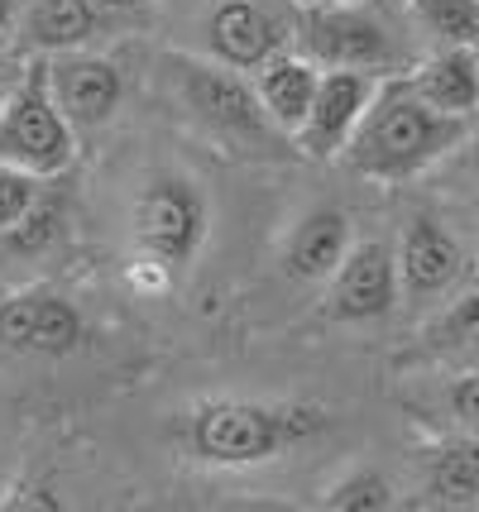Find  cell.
Listing matches in <instances>:
<instances>
[{"instance_id": "obj_1", "label": "cell", "mask_w": 479, "mask_h": 512, "mask_svg": "<svg viewBox=\"0 0 479 512\" xmlns=\"http://www.w3.org/2000/svg\"><path fill=\"white\" fill-rule=\"evenodd\" d=\"M470 120L432 111L417 91L403 82H379L369 111L360 115L355 134L345 139L341 158L350 163V173L374 182H403L417 178L422 168H432L436 158H446L465 139Z\"/></svg>"}, {"instance_id": "obj_2", "label": "cell", "mask_w": 479, "mask_h": 512, "mask_svg": "<svg viewBox=\"0 0 479 512\" xmlns=\"http://www.w3.org/2000/svg\"><path fill=\"white\" fill-rule=\"evenodd\" d=\"M326 431L321 407L302 402H254V398H206L178 422V441L197 465L250 469L269 465L293 446Z\"/></svg>"}, {"instance_id": "obj_3", "label": "cell", "mask_w": 479, "mask_h": 512, "mask_svg": "<svg viewBox=\"0 0 479 512\" xmlns=\"http://www.w3.org/2000/svg\"><path fill=\"white\" fill-rule=\"evenodd\" d=\"M77 154V130L68 125V115L53 106L48 91V63H29L15 77V87L5 96L0 111V158L15 163L34 178H58Z\"/></svg>"}, {"instance_id": "obj_4", "label": "cell", "mask_w": 479, "mask_h": 512, "mask_svg": "<svg viewBox=\"0 0 479 512\" xmlns=\"http://www.w3.org/2000/svg\"><path fill=\"white\" fill-rule=\"evenodd\" d=\"M163 67H168V82H173L178 106L202 130L221 134L230 144H259V139L274 134L269 115L259 111L254 82H245L235 67L216 63V58H192V53H168Z\"/></svg>"}, {"instance_id": "obj_5", "label": "cell", "mask_w": 479, "mask_h": 512, "mask_svg": "<svg viewBox=\"0 0 479 512\" xmlns=\"http://www.w3.org/2000/svg\"><path fill=\"white\" fill-rule=\"evenodd\" d=\"M206 225H211V206H206L202 187L178 173L154 178L135 197V245L168 273L187 268L202 254Z\"/></svg>"}, {"instance_id": "obj_6", "label": "cell", "mask_w": 479, "mask_h": 512, "mask_svg": "<svg viewBox=\"0 0 479 512\" xmlns=\"http://www.w3.org/2000/svg\"><path fill=\"white\" fill-rule=\"evenodd\" d=\"M293 44L317 67H365V72L393 67L388 24L374 10H365V0L302 5V15L293 24Z\"/></svg>"}, {"instance_id": "obj_7", "label": "cell", "mask_w": 479, "mask_h": 512, "mask_svg": "<svg viewBox=\"0 0 479 512\" xmlns=\"http://www.w3.org/2000/svg\"><path fill=\"white\" fill-rule=\"evenodd\" d=\"M374 91H379V72H365V67H321L312 111L297 125L293 144L307 158H336L345 149V139L355 134L360 115L369 111Z\"/></svg>"}, {"instance_id": "obj_8", "label": "cell", "mask_w": 479, "mask_h": 512, "mask_svg": "<svg viewBox=\"0 0 479 512\" xmlns=\"http://www.w3.org/2000/svg\"><path fill=\"white\" fill-rule=\"evenodd\" d=\"M326 312L336 321H379L398 307V259L384 240H355L326 278Z\"/></svg>"}, {"instance_id": "obj_9", "label": "cell", "mask_w": 479, "mask_h": 512, "mask_svg": "<svg viewBox=\"0 0 479 512\" xmlns=\"http://www.w3.org/2000/svg\"><path fill=\"white\" fill-rule=\"evenodd\" d=\"M87 335V321L63 292L29 288L0 302V340L29 355H72Z\"/></svg>"}, {"instance_id": "obj_10", "label": "cell", "mask_w": 479, "mask_h": 512, "mask_svg": "<svg viewBox=\"0 0 479 512\" xmlns=\"http://www.w3.org/2000/svg\"><path fill=\"white\" fill-rule=\"evenodd\" d=\"M293 44V24H283L259 0H221L206 15V48L216 63L235 67V72H254L269 63L278 48Z\"/></svg>"}, {"instance_id": "obj_11", "label": "cell", "mask_w": 479, "mask_h": 512, "mask_svg": "<svg viewBox=\"0 0 479 512\" xmlns=\"http://www.w3.org/2000/svg\"><path fill=\"white\" fill-rule=\"evenodd\" d=\"M48 91H53V106L68 115L72 130H96L115 115L120 96H125V82H120L115 63L72 48V53H53Z\"/></svg>"}, {"instance_id": "obj_12", "label": "cell", "mask_w": 479, "mask_h": 512, "mask_svg": "<svg viewBox=\"0 0 479 512\" xmlns=\"http://www.w3.org/2000/svg\"><path fill=\"white\" fill-rule=\"evenodd\" d=\"M393 259H398V288L408 292L412 302H432V297H441L460 278L465 249H460V240L441 221L412 216L398 249H393Z\"/></svg>"}, {"instance_id": "obj_13", "label": "cell", "mask_w": 479, "mask_h": 512, "mask_svg": "<svg viewBox=\"0 0 479 512\" xmlns=\"http://www.w3.org/2000/svg\"><path fill=\"white\" fill-rule=\"evenodd\" d=\"M317 77L321 67L307 58V53H293V48H278L269 63L254 67V96H259V111L269 115V125L278 134L293 139L297 125L312 111V96H317Z\"/></svg>"}, {"instance_id": "obj_14", "label": "cell", "mask_w": 479, "mask_h": 512, "mask_svg": "<svg viewBox=\"0 0 479 512\" xmlns=\"http://www.w3.org/2000/svg\"><path fill=\"white\" fill-rule=\"evenodd\" d=\"M350 245V216L341 206H312L283 240V268L297 283H326Z\"/></svg>"}, {"instance_id": "obj_15", "label": "cell", "mask_w": 479, "mask_h": 512, "mask_svg": "<svg viewBox=\"0 0 479 512\" xmlns=\"http://www.w3.org/2000/svg\"><path fill=\"white\" fill-rule=\"evenodd\" d=\"M408 87L441 115L470 120L479 111V53L475 44H446L427 63H417Z\"/></svg>"}, {"instance_id": "obj_16", "label": "cell", "mask_w": 479, "mask_h": 512, "mask_svg": "<svg viewBox=\"0 0 479 512\" xmlns=\"http://www.w3.org/2000/svg\"><path fill=\"white\" fill-rule=\"evenodd\" d=\"M24 44L39 53H72L101 29V10L92 0H34L24 15Z\"/></svg>"}, {"instance_id": "obj_17", "label": "cell", "mask_w": 479, "mask_h": 512, "mask_svg": "<svg viewBox=\"0 0 479 512\" xmlns=\"http://www.w3.org/2000/svg\"><path fill=\"white\" fill-rule=\"evenodd\" d=\"M427 493L441 508H479V441L456 436L432 450L427 460Z\"/></svg>"}, {"instance_id": "obj_18", "label": "cell", "mask_w": 479, "mask_h": 512, "mask_svg": "<svg viewBox=\"0 0 479 512\" xmlns=\"http://www.w3.org/2000/svg\"><path fill=\"white\" fill-rule=\"evenodd\" d=\"M393 503H398L393 484L379 469H350L345 479H336L331 489L321 493V508L331 512H388Z\"/></svg>"}, {"instance_id": "obj_19", "label": "cell", "mask_w": 479, "mask_h": 512, "mask_svg": "<svg viewBox=\"0 0 479 512\" xmlns=\"http://www.w3.org/2000/svg\"><path fill=\"white\" fill-rule=\"evenodd\" d=\"M58 230H63V206H58V201H48V197H39L20 221L0 235V245L15 249V254H44V249L58 240Z\"/></svg>"}, {"instance_id": "obj_20", "label": "cell", "mask_w": 479, "mask_h": 512, "mask_svg": "<svg viewBox=\"0 0 479 512\" xmlns=\"http://www.w3.org/2000/svg\"><path fill=\"white\" fill-rule=\"evenodd\" d=\"M417 15L446 44H475L479 39V0H417Z\"/></svg>"}, {"instance_id": "obj_21", "label": "cell", "mask_w": 479, "mask_h": 512, "mask_svg": "<svg viewBox=\"0 0 479 512\" xmlns=\"http://www.w3.org/2000/svg\"><path fill=\"white\" fill-rule=\"evenodd\" d=\"M432 345L436 350H465V345H479V288L465 292V297H456L446 312L436 316Z\"/></svg>"}, {"instance_id": "obj_22", "label": "cell", "mask_w": 479, "mask_h": 512, "mask_svg": "<svg viewBox=\"0 0 479 512\" xmlns=\"http://www.w3.org/2000/svg\"><path fill=\"white\" fill-rule=\"evenodd\" d=\"M39 197H44V178H34V173H24V168L0 158V235L20 221Z\"/></svg>"}, {"instance_id": "obj_23", "label": "cell", "mask_w": 479, "mask_h": 512, "mask_svg": "<svg viewBox=\"0 0 479 512\" xmlns=\"http://www.w3.org/2000/svg\"><path fill=\"white\" fill-rule=\"evenodd\" d=\"M446 398H451V412H456V422L465 426V431H479V369L451 383V393H446Z\"/></svg>"}, {"instance_id": "obj_24", "label": "cell", "mask_w": 479, "mask_h": 512, "mask_svg": "<svg viewBox=\"0 0 479 512\" xmlns=\"http://www.w3.org/2000/svg\"><path fill=\"white\" fill-rule=\"evenodd\" d=\"M20 24V0H0V39Z\"/></svg>"}, {"instance_id": "obj_25", "label": "cell", "mask_w": 479, "mask_h": 512, "mask_svg": "<svg viewBox=\"0 0 479 512\" xmlns=\"http://www.w3.org/2000/svg\"><path fill=\"white\" fill-rule=\"evenodd\" d=\"M96 10H111V15H130V10H144L149 0H92Z\"/></svg>"}, {"instance_id": "obj_26", "label": "cell", "mask_w": 479, "mask_h": 512, "mask_svg": "<svg viewBox=\"0 0 479 512\" xmlns=\"http://www.w3.org/2000/svg\"><path fill=\"white\" fill-rule=\"evenodd\" d=\"M15 77H20V72H10V67H0V111H5V96H10V87H15Z\"/></svg>"}, {"instance_id": "obj_27", "label": "cell", "mask_w": 479, "mask_h": 512, "mask_svg": "<svg viewBox=\"0 0 479 512\" xmlns=\"http://www.w3.org/2000/svg\"><path fill=\"white\" fill-rule=\"evenodd\" d=\"M302 5H341V0H302Z\"/></svg>"}, {"instance_id": "obj_28", "label": "cell", "mask_w": 479, "mask_h": 512, "mask_svg": "<svg viewBox=\"0 0 479 512\" xmlns=\"http://www.w3.org/2000/svg\"><path fill=\"white\" fill-rule=\"evenodd\" d=\"M475 173H479V139H475Z\"/></svg>"}]
</instances>
